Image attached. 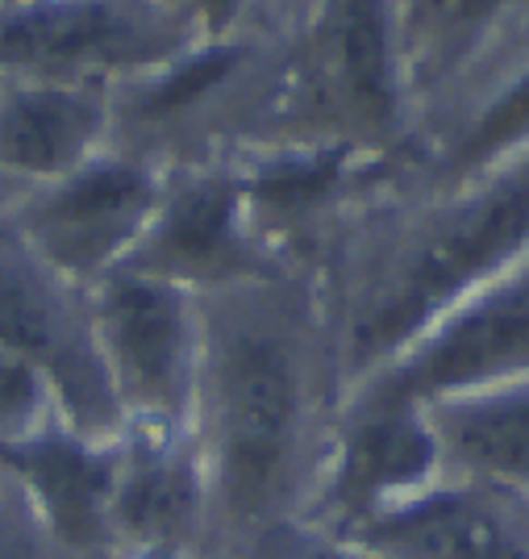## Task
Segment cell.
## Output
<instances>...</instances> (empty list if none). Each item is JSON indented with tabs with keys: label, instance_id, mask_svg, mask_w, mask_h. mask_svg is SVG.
I'll return each mask as SVG.
<instances>
[{
	"label": "cell",
	"instance_id": "cell-7",
	"mask_svg": "<svg viewBox=\"0 0 529 559\" xmlns=\"http://www.w3.org/2000/svg\"><path fill=\"white\" fill-rule=\"evenodd\" d=\"M159 197V167L105 146L68 176L29 188L4 226L55 276L71 280L75 288H93L139 247Z\"/></svg>",
	"mask_w": 529,
	"mask_h": 559
},
{
	"label": "cell",
	"instance_id": "cell-2",
	"mask_svg": "<svg viewBox=\"0 0 529 559\" xmlns=\"http://www.w3.org/2000/svg\"><path fill=\"white\" fill-rule=\"evenodd\" d=\"M288 13H259L113 88L109 146L163 176L254 151L276 109Z\"/></svg>",
	"mask_w": 529,
	"mask_h": 559
},
{
	"label": "cell",
	"instance_id": "cell-15",
	"mask_svg": "<svg viewBox=\"0 0 529 559\" xmlns=\"http://www.w3.org/2000/svg\"><path fill=\"white\" fill-rule=\"evenodd\" d=\"M501 4L505 0H392L396 59L417 126L425 109L450 88V75L459 71L471 38Z\"/></svg>",
	"mask_w": 529,
	"mask_h": 559
},
{
	"label": "cell",
	"instance_id": "cell-9",
	"mask_svg": "<svg viewBox=\"0 0 529 559\" xmlns=\"http://www.w3.org/2000/svg\"><path fill=\"white\" fill-rule=\"evenodd\" d=\"M121 272H139L188 288L196 297H213L221 288L288 267L267 255L247 217L238 159H221L163 176L155 217L146 222Z\"/></svg>",
	"mask_w": 529,
	"mask_h": 559
},
{
	"label": "cell",
	"instance_id": "cell-8",
	"mask_svg": "<svg viewBox=\"0 0 529 559\" xmlns=\"http://www.w3.org/2000/svg\"><path fill=\"white\" fill-rule=\"evenodd\" d=\"M0 347L25 355L47 376L80 435L100 443H117L125 435L121 405L96 350L84 288L38 263L9 226H0Z\"/></svg>",
	"mask_w": 529,
	"mask_h": 559
},
{
	"label": "cell",
	"instance_id": "cell-21",
	"mask_svg": "<svg viewBox=\"0 0 529 559\" xmlns=\"http://www.w3.org/2000/svg\"><path fill=\"white\" fill-rule=\"evenodd\" d=\"M0 4H9V0H0Z\"/></svg>",
	"mask_w": 529,
	"mask_h": 559
},
{
	"label": "cell",
	"instance_id": "cell-20",
	"mask_svg": "<svg viewBox=\"0 0 529 559\" xmlns=\"http://www.w3.org/2000/svg\"><path fill=\"white\" fill-rule=\"evenodd\" d=\"M279 4H284V9H297L300 0H279Z\"/></svg>",
	"mask_w": 529,
	"mask_h": 559
},
{
	"label": "cell",
	"instance_id": "cell-18",
	"mask_svg": "<svg viewBox=\"0 0 529 559\" xmlns=\"http://www.w3.org/2000/svg\"><path fill=\"white\" fill-rule=\"evenodd\" d=\"M167 9H176L184 22L196 25L201 38H217V34H230L238 25L254 22L259 13H272L284 9L279 0H163Z\"/></svg>",
	"mask_w": 529,
	"mask_h": 559
},
{
	"label": "cell",
	"instance_id": "cell-14",
	"mask_svg": "<svg viewBox=\"0 0 529 559\" xmlns=\"http://www.w3.org/2000/svg\"><path fill=\"white\" fill-rule=\"evenodd\" d=\"M437 443L442 476L467 485H529V389L462 393L421 405Z\"/></svg>",
	"mask_w": 529,
	"mask_h": 559
},
{
	"label": "cell",
	"instance_id": "cell-12",
	"mask_svg": "<svg viewBox=\"0 0 529 559\" xmlns=\"http://www.w3.org/2000/svg\"><path fill=\"white\" fill-rule=\"evenodd\" d=\"M109 88L0 75V171L29 192L109 146Z\"/></svg>",
	"mask_w": 529,
	"mask_h": 559
},
{
	"label": "cell",
	"instance_id": "cell-17",
	"mask_svg": "<svg viewBox=\"0 0 529 559\" xmlns=\"http://www.w3.org/2000/svg\"><path fill=\"white\" fill-rule=\"evenodd\" d=\"M0 559H59L22 489L0 476Z\"/></svg>",
	"mask_w": 529,
	"mask_h": 559
},
{
	"label": "cell",
	"instance_id": "cell-6",
	"mask_svg": "<svg viewBox=\"0 0 529 559\" xmlns=\"http://www.w3.org/2000/svg\"><path fill=\"white\" fill-rule=\"evenodd\" d=\"M413 171L405 155L350 146H254L238 155L242 201L259 242L284 267L313 272L325 247L384 188Z\"/></svg>",
	"mask_w": 529,
	"mask_h": 559
},
{
	"label": "cell",
	"instance_id": "cell-13",
	"mask_svg": "<svg viewBox=\"0 0 529 559\" xmlns=\"http://www.w3.org/2000/svg\"><path fill=\"white\" fill-rule=\"evenodd\" d=\"M329 543L388 559H529L517 531L480 485H434L359 518Z\"/></svg>",
	"mask_w": 529,
	"mask_h": 559
},
{
	"label": "cell",
	"instance_id": "cell-16",
	"mask_svg": "<svg viewBox=\"0 0 529 559\" xmlns=\"http://www.w3.org/2000/svg\"><path fill=\"white\" fill-rule=\"evenodd\" d=\"M68 418L59 393L25 355L0 347V447L25 443L50 421Z\"/></svg>",
	"mask_w": 529,
	"mask_h": 559
},
{
	"label": "cell",
	"instance_id": "cell-4",
	"mask_svg": "<svg viewBox=\"0 0 529 559\" xmlns=\"http://www.w3.org/2000/svg\"><path fill=\"white\" fill-rule=\"evenodd\" d=\"M84 297L125 430H192L205 343L201 297L121 267Z\"/></svg>",
	"mask_w": 529,
	"mask_h": 559
},
{
	"label": "cell",
	"instance_id": "cell-10",
	"mask_svg": "<svg viewBox=\"0 0 529 559\" xmlns=\"http://www.w3.org/2000/svg\"><path fill=\"white\" fill-rule=\"evenodd\" d=\"M113 559H201L205 467L192 430L130 426L109 492Z\"/></svg>",
	"mask_w": 529,
	"mask_h": 559
},
{
	"label": "cell",
	"instance_id": "cell-19",
	"mask_svg": "<svg viewBox=\"0 0 529 559\" xmlns=\"http://www.w3.org/2000/svg\"><path fill=\"white\" fill-rule=\"evenodd\" d=\"M22 197H25L22 188H17L9 176H4V171H0V226L9 222V213L17 210V201H22Z\"/></svg>",
	"mask_w": 529,
	"mask_h": 559
},
{
	"label": "cell",
	"instance_id": "cell-11",
	"mask_svg": "<svg viewBox=\"0 0 529 559\" xmlns=\"http://www.w3.org/2000/svg\"><path fill=\"white\" fill-rule=\"evenodd\" d=\"M113 467L117 443L80 435L68 418L50 421L25 443L0 447V476L22 489L59 559H113Z\"/></svg>",
	"mask_w": 529,
	"mask_h": 559
},
{
	"label": "cell",
	"instance_id": "cell-1",
	"mask_svg": "<svg viewBox=\"0 0 529 559\" xmlns=\"http://www.w3.org/2000/svg\"><path fill=\"white\" fill-rule=\"evenodd\" d=\"M192 439L205 467L201 559H309L338 372L317 276L272 272L201 297Z\"/></svg>",
	"mask_w": 529,
	"mask_h": 559
},
{
	"label": "cell",
	"instance_id": "cell-5",
	"mask_svg": "<svg viewBox=\"0 0 529 559\" xmlns=\"http://www.w3.org/2000/svg\"><path fill=\"white\" fill-rule=\"evenodd\" d=\"M201 43L163 0H9L0 4V75L121 88Z\"/></svg>",
	"mask_w": 529,
	"mask_h": 559
},
{
	"label": "cell",
	"instance_id": "cell-3",
	"mask_svg": "<svg viewBox=\"0 0 529 559\" xmlns=\"http://www.w3.org/2000/svg\"><path fill=\"white\" fill-rule=\"evenodd\" d=\"M279 142L413 159L392 0H300L288 13L276 109L259 146Z\"/></svg>",
	"mask_w": 529,
	"mask_h": 559
}]
</instances>
